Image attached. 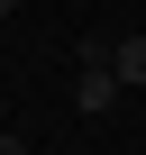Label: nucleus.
Wrapping results in <instances>:
<instances>
[{
  "mask_svg": "<svg viewBox=\"0 0 146 155\" xmlns=\"http://www.w3.org/2000/svg\"><path fill=\"white\" fill-rule=\"evenodd\" d=\"M73 110H82V119H110V110H119V73H110V55H82V73H73Z\"/></svg>",
  "mask_w": 146,
  "mask_h": 155,
  "instance_id": "nucleus-1",
  "label": "nucleus"
},
{
  "mask_svg": "<svg viewBox=\"0 0 146 155\" xmlns=\"http://www.w3.org/2000/svg\"><path fill=\"white\" fill-rule=\"evenodd\" d=\"M110 73H119V91H146V28L110 37Z\"/></svg>",
  "mask_w": 146,
  "mask_h": 155,
  "instance_id": "nucleus-2",
  "label": "nucleus"
},
{
  "mask_svg": "<svg viewBox=\"0 0 146 155\" xmlns=\"http://www.w3.org/2000/svg\"><path fill=\"white\" fill-rule=\"evenodd\" d=\"M0 155H28V137H0Z\"/></svg>",
  "mask_w": 146,
  "mask_h": 155,
  "instance_id": "nucleus-3",
  "label": "nucleus"
},
{
  "mask_svg": "<svg viewBox=\"0 0 146 155\" xmlns=\"http://www.w3.org/2000/svg\"><path fill=\"white\" fill-rule=\"evenodd\" d=\"M9 9H18V0H0V18H9Z\"/></svg>",
  "mask_w": 146,
  "mask_h": 155,
  "instance_id": "nucleus-4",
  "label": "nucleus"
}]
</instances>
